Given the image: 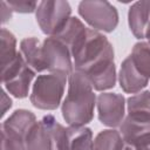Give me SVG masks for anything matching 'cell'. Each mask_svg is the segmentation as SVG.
Instances as JSON below:
<instances>
[{
	"instance_id": "603a6c76",
	"label": "cell",
	"mask_w": 150,
	"mask_h": 150,
	"mask_svg": "<svg viewBox=\"0 0 150 150\" xmlns=\"http://www.w3.org/2000/svg\"><path fill=\"white\" fill-rule=\"evenodd\" d=\"M13 105V102H12V98L8 96L7 91L5 88L1 89V117L5 116V114L7 112L8 109H11Z\"/></svg>"
},
{
	"instance_id": "2e32d148",
	"label": "cell",
	"mask_w": 150,
	"mask_h": 150,
	"mask_svg": "<svg viewBox=\"0 0 150 150\" xmlns=\"http://www.w3.org/2000/svg\"><path fill=\"white\" fill-rule=\"evenodd\" d=\"M93 131L90 128L69 125L67 128L66 150H93Z\"/></svg>"
},
{
	"instance_id": "7c38bea8",
	"label": "cell",
	"mask_w": 150,
	"mask_h": 150,
	"mask_svg": "<svg viewBox=\"0 0 150 150\" xmlns=\"http://www.w3.org/2000/svg\"><path fill=\"white\" fill-rule=\"evenodd\" d=\"M150 21V1H136L128 11V25L130 32L138 40L145 39V32Z\"/></svg>"
},
{
	"instance_id": "ac0fdd59",
	"label": "cell",
	"mask_w": 150,
	"mask_h": 150,
	"mask_svg": "<svg viewBox=\"0 0 150 150\" xmlns=\"http://www.w3.org/2000/svg\"><path fill=\"white\" fill-rule=\"evenodd\" d=\"M123 145L124 142L118 130L104 129L95 136L93 150H122Z\"/></svg>"
},
{
	"instance_id": "3957f363",
	"label": "cell",
	"mask_w": 150,
	"mask_h": 150,
	"mask_svg": "<svg viewBox=\"0 0 150 150\" xmlns=\"http://www.w3.org/2000/svg\"><path fill=\"white\" fill-rule=\"evenodd\" d=\"M68 75L62 73H48L39 75L32 87L30 103L40 110H55L61 104Z\"/></svg>"
},
{
	"instance_id": "6da1fadb",
	"label": "cell",
	"mask_w": 150,
	"mask_h": 150,
	"mask_svg": "<svg viewBox=\"0 0 150 150\" xmlns=\"http://www.w3.org/2000/svg\"><path fill=\"white\" fill-rule=\"evenodd\" d=\"M71 56L74 70L84 75L95 90L103 93L115 87L117 73L114 47L101 32L88 28L84 40Z\"/></svg>"
},
{
	"instance_id": "30bf717a",
	"label": "cell",
	"mask_w": 150,
	"mask_h": 150,
	"mask_svg": "<svg viewBox=\"0 0 150 150\" xmlns=\"http://www.w3.org/2000/svg\"><path fill=\"white\" fill-rule=\"evenodd\" d=\"M98 121L111 129L122 124L125 118L127 100L122 94L103 91L96 98Z\"/></svg>"
},
{
	"instance_id": "8992f818",
	"label": "cell",
	"mask_w": 150,
	"mask_h": 150,
	"mask_svg": "<svg viewBox=\"0 0 150 150\" xmlns=\"http://www.w3.org/2000/svg\"><path fill=\"white\" fill-rule=\"evenodd\" d=\"M80 16L95 30L111 33L118 25L117 8L105 0H84L77 6Z\"/></svg>"
},
{
	"instance_id": "277c9868",
	"label": "cell",
	"mask_w": 150,
	"mask_h": 150,
	"mask_svg": "<svg viewBox=\"0 0 150 150\" xmlns=\"http://www.w3.org/2000/svg\"><path fill=\"white\" fill-rule=\"evenodd\" d=\"M67 128L47 114L30 129L26 139V150H66Z\"/></svg>"
},
{
	"instance_id": "7a4b0ae2",
	"label": "cell",
	"mask_w": 150,
	"mask_h": 150,
	"mask_svg": "<svg viewBox=\"0 0 150 150\" xmlns=\"http://www.w3.org/2000/svg\"><path fill=\"white\" fill-rule=\"evenodd\" d=\"M96 95L90 82L81 73L73 70L68 75V91L61 105V114L68 125L82 127L94 117Z\"/></svg>"
},
{
	"instance_id": "ffe728a7",
	"label": "cell",
	"mask_w": 150,
	"mask_h": 150,
	"mask_svg": "<svg viewBox=\"0 0 150 150\" xmlns=\"http://www.w3.org/2000/svg\"><path fill=\"white\" fill-rule=\"evenodd\" d=\"M0 38H1L0 56H1V68H2L8 63H11L18 56L19 52L16 50V38L11 30L2 27Z\"/></svg>"
},
{
	"instance_id": "5bb4252c",
	"label": "cell",
	"mask_w": 150,
	"mask_h": 150,
	"mask_svg": "<svg viewBox=\"0 0 150 150\" xmlns=\"http://www.w3.org/2000/svg\"><path fill=\"white\" fill-rule=\"evenodd\" d=\"M118 128L123 142L127 144H136L141 141L150 138V121L125 116Z\"/></svg>"
},
{
	"instance_id": "8fae6325",
	"label": "cell",
	"mask_w": 150,
	"mask_h": 150,
	"mask_svg": "<svg viewBox=\"0 0 150 150\" xmlns=\"http://www.w3.org/2000/svg\"><path fill=\"white\" fill-rule=\"evenodd\" d=\"M117 80L121 89L124 93L132 95L142 91L149 84V79L145 77L136 68L130 55L127 56L121 63L120 71L117 74Z\"/></svg>"
},
{
	"instance_id": "e0dca14e",
	"label": "cell",
	"mask_w": 150,
	"mask_h": 150,
	"mask_svg": "<svg viewBox=\"0 0 150 150\" xmlns=\"http://www.w3.org/2000/svg\"><path fill=\"white\" fill-rule=\"evenodd\" d=\"M127 111V116L150 121V90H142L128 97Z\"/></svg>"
},
{
	"instance_id": "9c48e42d",
	"label": "cell",
	"mask_w": 150,
	"mask_h": 150,
	"mask_svg": "<svg viewBox=\"0 0 150 150\" xmlns=\"http://www.w3.org/2000/svg\"><path fill=\"white\" fill-rule=\"evenodd\" d=\"M42 56L48 73L69 75L74 70L73 56L69 48L54 36H48L42 42Z\"/></svg>"
},
{
	"instance_id": "9a60e30c",
	"label": "cell",
	"mask_w": 150,
	"mask_h": 150,
	"mask_svg": "<svg viewBox=\"0 0 150 150\" xmlns=\"http://www.w3.org/2000/svg\"><path fill=\"white\" fill-rule=\"evenodd\" d=\"M20 53L25 62L35 73H42L46 70L42 56V43L38 38L29 36L22 39L20 42Z\"/></svg>"
},
{
	"instance_id": "ba28073f",
	"label": "cell",
	"mask_w": 150,
	"mask_h": 150,
	"mask_svg": "<svg viewBox=\"0 0 150 150\" xmlns=\"http://www.w3.org/2000/svg\"><path fill=\"white\" fill-rule=\"evenodd\" d=\"M70 18V4L63 0L40 1L35 11L36 22L41 32L48 36H54L57 34Z\"/></svg>"
},
{
	"instance_id": "cb8c5ba5",
	"label": "cell",
	"mask_w": 150,
	"mask_h": 150,
	"mask_svg": "<svg viewBox=\"0 0 150 150\" xmlns=\"http://www.w3.org/2000/svg\"><path fill=\"white\" fill-rule=\"evenodd\" d=\"M145 39H146V42L150 43V21H149V25H148V28L145 32Z\"/></svg>"
},
{
	"instance_id": "d6986e66",
	"label": "cell",
	"mask_w": 150,
	"mask_h": 150,
	"mask_svg": "<svg viewBox=\"0 0 150 150\" xmlns=\"http://www.w3.org/2000/svg\"><path fill=\"white\" fill-rule=\"evenodd\" d=\"M130 57L136 68L150 80V43L146 41H138L134 45Z\"/></svg>"
},
{
	"instance_id": "52a82bcc",
	"label": "cell",
	"mask_w": 150,
	"mask_h": 150,
	"mask_svg": "<svg viewBox=\"0 0 150 150\" xmlns=\"http://www.w3.org/2000/svg\"><path fill=\"white\" fill-rule=\"evenodd\" d=\"M35 71L25 62L21 53L7 66L1 68L2 87L12 96L25 98L29 94L30 84L35 77Z\"/></svg>"
},
{
	"instance_id": "5b68a950",
	"label": "cell",
	"mask_w": 150,
	"mask_h": 150,
	"mask_svg": "<svg viewBox=\"0 0 150 150\" xmlns=\"http://www.w3.org/2000/svg\"><path fill=\"white\" fill-rule=\"evenodd\" d=\"M36 122L30 110H14L1 123V150H26L27 136Z\"/></svg>"
},
{
	"instance_id": "7402d4cb",
	"label": "cell",
	"mask_w": 150,
	"mask_h": 150,
	"mask_svg": "<svg viewBox=\"0 0 150 150\" xmlns=\"http://www.w3.org/2000/svg\"><path fill=\"white\" fill-rule=\"evenodd\" d=\"M0 6H1V23L5 25V23H7L12 19L14 12L11 8V6L8 5V2L5 1V0H2L0 2Z\"/></svg>"
},
{
	"instance_id": "4fadbf2b",
	"label": "cell",
	"mask_w": 150,
	"mask_h": 150,
	"mask_svg": "<svg viewBox=\"0 0 150 150\" xmlns=\"http://www.w3.org/2000/svg\"><path fill=\"white\" fill-rule=\"evenodd\" d=\"M87 30H88V27H86L79 18L71 16L67 21V23L63 26V28L57 34L54 35V38L63 42L69 48L73 55V53L80 47V45L84 40Z\"/></svg>"
},
{
	"instance_id": "d4e9b609",
	"label": "cell",
	"mask_w": 150,
	"mask_h": 150,
	"mask_svg": "<svg viewBox=\"0 0 150 150\" xmlns=\"http://www.w3.org/2000/svg\"><path fill=\"white\" fill-rule=\"evenodd\" d=\"M122 150H134V148H132L131 145H129V144L124 143V145H123V149H122Z\"/></svg>"
},
{
	"instance_id": "44dd1931",
	"label": "cell",
	"mask_w": 150,
	"mask_h": 150,
	"mask_svg": "<svg viewBox=\"0 0 150 150\" xmlns=\"http://www.w3.org/2000/svg\"><path fill=\"white\" fill-rule=\"evenodd\" d=\"M13 12L15 13H21V14H27V13H33L36 11V7L39 2L36 1H27V0H9L7 1Z\"/></svg>"
}]
</instances>
